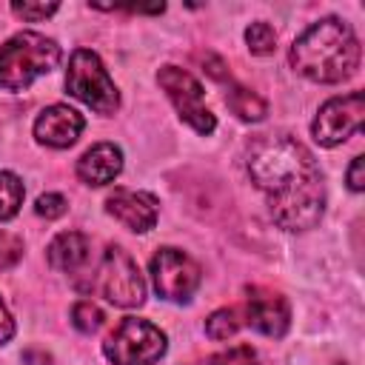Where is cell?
<instances>
[{"mask_svg":"<svg viewBox=\"0 0 365 365\" xmlns=\"http://www.w3.org/2000/svg\"><path fill=\"white\" fill-rule=\"evenodd\" d=\"M251 182L268 197L271 217L285 231H308L325 208V188L314 154L288 134H262L248 151Z\"/></svg>","mask_w":365,"mask_h":365,"instance_id":"obj_1","label":"cell"},{"mask_svg":"<svg viewBox=\"0 0 365 365\" xmlns=\"http://www.w3.org/2000/svg\"><path fill=\"white\" fill-rule=\"evenodd\" d=\"M291 66L314 83H342L359 66V40L345 20L322 17L294 40Z\"/></svg>","mask_w":365,"mask_h":365,"instance_id":"obj_2","label":"cell"},{"mask_svg":"<svg viewBox=\"0 0 365 365\" xmlns=\"http://www.w3.org/2000/svg\"><path fill=\"white\" fill-rule=\"evenodd\" d=\"M63 51L60 46L37 31H20L0 46V88L26 91L37 77L57 68Z\"/></svg>","mask_w":365,"mask_h":365,"instance_id":"obj_3","label":"cell"},{"mask_svg":"<svg viewBox=\"0 0 365 365\" xmlns=\"http://www.w3.org/2000/svg\"><path fill=\"white\" fill-rule=\"evenodd\" d=\"M66 88L71 97H77L97 114H114V108L120 106L117 86L108 77L103 60L91 48H77L71 54L66 71Z\"/></svg>","mask_w":365,"mask_h":365,"instance_id":"obj_4","label":"cell"},{"mask_svg":"<svg viewBox=\"0 0 365 365\" xmlns=\"http://www.w3.org/2000/svg\"><path fill=\"white\" fill-rule=\"evenodd\" d=\"M103 354L114 365H154L165 354V334L137 317H125L103 342Z\"/></svg>","mask_w":365,"mask_h":365,"instance_id":"obj_5","label":"cell"},{"mask_svg":"<svg viewBox=\"0 0 365 365\" xmlns=\"http://www.w3.org/2000/svg\"><path fill=\"white\" fill-rule=\"evenodd\" d=\"M100 294L120 308H140L145 302V279L137 262L117 245H108L97 274Z\"/></svg>","mask_w":365,"mask_h":365,"instance_id":"obj_6","label":"cell"},{"mask_svg":"<svg viewBox=\"0 0 365 365\" xmlns=\"http://www.w3.org/2000/svg\"><path fill=\"white\" fill-rule=\"evenodd\" d=\"M148 271H151L154 291L171 302H188L194 297V291L200 288V279H202L200 265L177 248H160L151 257Z\"/></svg>","mask_w":365,"mask_h":365,"instance_id":"obj_7","label":"cell"},{"mask_svg":"<svg viewBox=\"0 0 365 365\" xmlns=\"http://www.w3.org/2000/svg\"><path fill=\"white\" fill-rule=\"evenodd\" d=\"M157 83L160 88L168 94V100L174 103L177 114L197 131V134H211L217 128L214 114L205 108L202 103V86L182 68L177 66H163L157 71Z\"/></svg>","mask_w":365,"mask_h":365,"instance_id":"obj_8","label":"cell"},{"mask_svg":"<svg viewBox=\"0 0 365 365\" xmlns=\"http://www.w3.org/2000/svg\"><path fill=\"white\" fill-rule=\"evenodd\" d=\"M362 120H365V97L362 91H351L345 97H331L328 103H322L311 131L319 145L331 148L345 143L351 134H356L362 128Z\"/></svg>","mask_w":365,"mask_h":365,"instance_id":"obj_9","label":"cell"},{"mask_svg":"<svg viewBox=\"0 0 365 365\" xmlns=\"http://www.w3.org/2000/svg\"><path fill=\"white\" fill-rule=\"evenodd\" d=\"M106 211L120 220L125 228L143 234L154 228L157 222V197L145 191H131V188H114L106 197Z\"/></svg>","mask_w":365,"mask_h":365,"instance_id":"obj_10","label":"cell"},{"mask_svg":"<svg viewBox=\"0 0 365 365\" xmlns=\"http://www.w3.org/2000/svg\"><path fill=\"white\" fill-rule=\"evenodd\" d=\"M83 114L74 111L71 106H48L40 111V117L34 120V137L37 143L48 145V148H68L77 143L80 131H83Z\"/></svg>","mask_w":365,"mask_h":365,"instance_id":"obj_11","label":"cell"},{"mask_svg":"<svg viewBox=\"0 0 365 365\" xmlns=\"http://www.w3.org/2000/svg\"><path fill=\"white\" fill-rule=\"evenodd\" d=\"M245 311H248V325L265 336H282L288 331V322H291L288 302H285V297H279L274 291L248 288Z\"/></svg>","mask_w":365,"mask_h":365,"instance_id":"obj_12","label":"cell"},{"mask_svg":"<svg viewBox=\"0 0 365 365\" xmlns=\"http://www.w3.org/2000/svg\"><path fill=\"white\" fill-rule=\"evenodd\" d=\"M123 171V151L114 143H97L77 160V177L86 185H106Z\"/></svg>","mask_w":365,"mask_h":365,"instance_id":"obj_13","label":"cell"},{"mask_svg":"<svg viewBox=\"0 0 365 365\" xmlns=\"http://www.w3.org/2000/svg\"><path fill=\"white\" fill-rule=\"evenodd\" d=\"M48 265L57 271H77L88 259V240L80 231H63L48 242Z\"/></svg>","mask_w":365,"mask_h":365,"instance_id":"obj_14","label":"cell"},{"mask_svg":"<svg viewBox=\"0 0 365 365\" xmlns=\"http://www.w3.org/2000/svg\"><path fill=\"white\" fill-rule=\"evenodd\" d=\"M225 103H228V108H231L240 120H245V123H259V120L268 114L265 100H262L257 91H251V88H245V86H237V83H228Z\"/></svg>","mask_w":365,"mask_h":365,"instance_id":"obj_15","label":"cell"},{"mask_svg":"<svg viewBox=\"0 0 365 365\" xmlns=\"http://www.w3.org/2000/svg\"><path fill=\"white\" fill-rule=\"evenodd\" d=\"M23 194H26V188H23L20 177L11 171H0V220H11L20 211Z\"/></svg>","mask_w":365,"mask_h":365,"instance_id":"obj_16","label":"cell"},{"mask_svg":"<svg viewBox=\"0 0 365 365\" xmlns=\"http://www.w3.org/2000/svg\"><path fill=\"white\" fill-rule=\"evenodd\" d=\"M237 331H240V319H237V311L231 308H220L205 319V334L211 339H228Z\"/></svg>","mask_w":365,"mask_h":365,"instance_id":"obj_17","label":"cell"},{"mask_svg":"<svg viewBox=\"0 0 365 365\" xmlns=\"http://www.w3.org/2000/svg\"><path fill=\"white\" fill-rule=\"evenodd\" d=\"M245 43H248L251 54H271L274 46H277V34H274V29L268 23L257 20V23H251L245 29Z\"/></svg>","mask_w":365,"mask_h":365,"instance_id":"obj_18","label":"cell"},{"mask_svg":"<svg viewBox=\"0 0 365 365\" xmlns=\"http://www.w3.org/2000/svg\"><path fill=\"white\" fill-rule=\"evenodd\" d=\"M103 311L91 302V299H80L74 308H71V322H74V328L77 331H83V334H94L100 325H103Z\"/></svg>","mask_w":365,"mask_h":365,"instance_id":"obj_19","label":"cell"},{"mask_svg":"<svg viewBox=\"0 0 365 365\" xmlns=\"http://www.w3.org/2000/svg\"><path fill=\"white\" fill-rule=\"evenodd\" d=\"M208 365H257V351L251 345H234L222 354H214Z\"/></svg>","mask_w":365,"mask_h":365,"instance_id":"obj_20","label":"cell"},{"mask_svg":"<svg viewBox=\"0 0 365 365\" xmlns=\"http://www.w3.org/2000/svg\"><path fill=\"white\" fill-rule=\"evenodd\" d=\"M66 208H68V202H66V197H60V194H40L37 202H34V211H37L40 217H46V220L63 217Z\"/></svg>","mask_w":365,"mask_h":365,"instance_id":"obj_21","label":"cell"},{"mask_svg":"<svg viewBox=\"0 0 365 365\" xmlns=\"http://www.w3.org/2000/svg\"><path fill=\"white\" fill-rule=\"evenodd\" d=\"M57 9H60L57 3H11V11L23 20H46Z\"/></svg>","mask_w":365,"mask_h":365,"instance_id":"obj_22","label":"cell"},{"mask_svg":"<svg viewBox=\"0 0 365 365\" xmlns=\"http://www.w3.org/2000/svg\"><path fill=\"white\" fill-rule=\"evenodd\" d=\"M20 254H23V242H20L17 237L0 231V268L14 265V262L20 259Z\"/></svg>","mask_w":365,"mask_h":365,"instance_id":"obj_23","label":"cell"},{"mask_svg":"<svg viewBox=\"0 0 365 365\" xmlns=\"http://www.w3.org/2000/svg\"><path fill=\"white\" fill-rule=\"evenodd\" d=\"M362 168H365V160H362V157H354L351 165H348V188H351V191H362V188H365V174H362Z\"/></svg>","mask_w":365,"mask_h":365,"instance_id":"obj_24","label":"cell"},{"mask_svg":"<svg viewBox=\"0 0 365 365\" xmlns=\"http://www.w3.org/2000/svg\"><path fill=\"white\" fill-rule=\"evenodd\" d=\"M11 336H14V319L9 317L6 305L0 302V345H6Z\"/></svg>","mask_w":365,"mask_h":365,"instance_id":"obj_25","label":"cell"}]
</instances>
